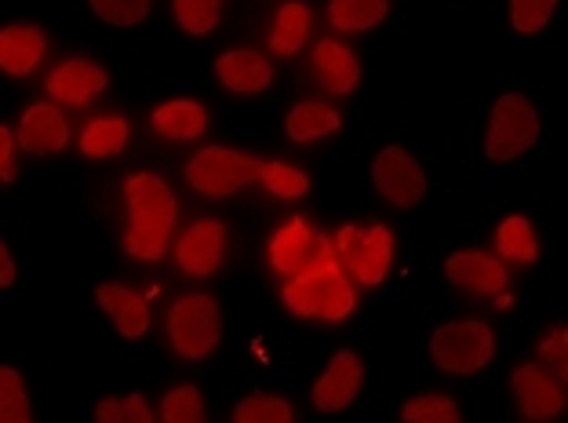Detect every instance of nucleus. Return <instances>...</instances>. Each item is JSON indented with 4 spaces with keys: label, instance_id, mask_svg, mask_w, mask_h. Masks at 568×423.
Listing matches in <instances>:
<instances>
[{
    "label": "nucleus",
    "instance_id": "nucleus-1",
    "mask_svg": "<svg viewBox=\"0 0 568 423\" xmlns=\"http://www.w3.org/2000/svg\"><path fill=\"white\" fill-rule=\"evenodd\" d=\"M124 201L128 212H132V230L124 238V252L132 260L158 263L168 249V238H172L175 212H179L172 187L153 172H135L124 179Z\"/></svg>",
    "mask_w": 568,
    "mask_h": 423
},
{
    "label": "nucleus",
    "instance_id": "nucleus-2",
    "mask_svg": "<svg viewBox=\"0 0 568 423\" xmlns=\"http://www.w3.org/2000/svg\"><path fill=\"white\" fill-rule=\"evenodd\" d=\"M281 296L292 314L321 318V322H343V318H351L357 306L351 278L335 266V260L314 266V271L292 274V281L284 285Z\"/></svg>",
    "mask_w": 568,
    "mask_h": 423
},
{
    "label": "nucleus",
    "instance_id": "nucleus-3",
    "mask_svg": "<svg viewBox=\"0 0 568 423\" xmlns=\"http://www.w3.org/2000/svg\"><path fill=\"white\" fill-rule=\"evenodd\" d=\"M168 340L186 362L209 357L223 340V311H219V303L204 296V292L175 300L172 311H168Z\"/></svg>",
    "mask_w": 568,
    "mask_h": 423
},
{
    "label": "nucleus",
    "instance_id": "nucleus-4",
    "mask_svg": "<svg viewBox=\"0 0 568 423\" xmlns=\"http://www.w3.org/2000/svg\"><path fill=\"white\" fill-rule=\"evenodd\" d=\"M496 354V336L485 322L463 318V322H448L434 329L430 336V357L437 369H445L452 376H470L493 362Z\"/></svg>",
    "mask_w": 568,
    "mask_h": 423
},
{
    "label": "nucleus",
    "instance_id": "nucleus-5",
    "mask_svg": "<svg viewBox=\"0 0 568 423\" xmlns=\"http://www.w3.org/2000/svg\"><path fill=\"white\" fill-rule=\"evenodd\" d=\"M260 164L252 153L230 147H204L186 164V183L204 198H234L237 190L260 179Z\"/></svg>",
    "mask_w": 568,
    "mask_h": 423
},
{
    "label": "nucleus",
    "instance_id": "nucleus-6",
    "mask_svg": "<svg viewBox=\"0 0 568 423\" xmlns=\"http://www.w3.org/2000/svg\"><path fill=\"white\" fill-rule=\"evenodd\" d=\"M539 139V113L532 107V99H525L518 92L499 95L488 118L485 132V153L488 161H514L536 147Z\"/></svg>",
    "mask_w": 568,
    "mask_h": 423
},
{
    "label": "nucleus",
    "instance_id": "nucleus-7",
    "mask_svg": "<svg viewBox=\"0 0 568 423\" xmlns=\"http://www.w3.org/2000/svg\"><path fill=\"white\" fill-rule=\"evenodd\" d=\"M339 255H343V266L361 281V285L376 289L386 281V271H390V263H394V234L383 223H372L365 230L343 226L339 230Z\"/></svg>",
    "mask_w": 568,
    "mask_h": 423
},
{
    "label": "nucleus",
    "instance_id": "nucleus-8",
    "mask_svg": "<svg viewBox=\"0 0 568 423\" xmlns=\"http://www.w3.org/2000/svg\"><path fill=\"white\" fill-rule=\"evenodd\" d=\"M372 183L397 209H416L426 198V175L405 147H383L372 161Z\"/></svg>",
    "mask_w": 568,
    "mask_h": 423
},
{
    "label": "nucleus",
    "instance_id": "nucleus-9",
    "mask_svg": "<svg viewBox=\"0 0 568 423\" xmlns=\"http://www.w3.org/2000/svg\"><path fill=\"white\" fill-rule=\"evenodd\" d=\"M332 260H335L332 241L314 234L306 220L284 223L274 234V241H270V263H274V271H281V274H303V271H314V266L332 263Z\"/></svg>",
    "mask_w": 568,
    "mask_h": 423
},
{
    "label": "nucleus",
    "instance_id": "nucleus-10",
    "mask_svg": "<svg viewBox=\"0 0 568 423\" xmlns=\"http://www.w3.org/2000/svg\"><path fill=\"white\" fill-rule=\"evenodd\" d=\"M223 255H226V223L223 220H197L175 249L179 271L190 278H212L219 266H223Z\"/></svg>",
    "mask_w": 568,
    "mask_h": 423
},
{
    "label": "nucleus",
    "instance_id": "nucleus-11",
    "mask_svg": "<svg viewBox=\"0 0 568 423\" xmlns=\"http://www.w3.org/2000/svg\"><path fill=\"white\" fill-rule=\"evenodd\" d=\"M361 380H365L361 357L354 351H339L314 383V409L317 413H343V409H351L361 394Z\"/></svg>",
    "mask_w": 568,
    "mask_h": 423
},
{
    "label": "nucleus",
    "instance_id": "nucleus-12",
    "mask_svg": "<svg viewBox=\"0 0 568 423\" xmlns=\"http://www.w3.org/2000/svg\"><path fill=\"white\" fill-rule=\"evenodd\" d=\"M510 383H514V399H518L525 416L554 420L565 413V387L539 365H518Z\"/></svg>",
    "mask_w": 568,
    "mask_h": 423
},
{
    "label": "nucleus",
    "instance_id": "nucleus-13",
    "mask_svg": "<svg viewBox=\"0 0 568 423\" xmlns=\"http://www.w3.org/2000/svg\"><path fill=\"white\" fill-rule=\"evenodd\" d=\"M16 143L26 153H62L70 143V124L55 102H33V107L22 113Z\"/></svg>",
    "mask_w": 568,
    "mask_h": 423
},
{
    "label": "nucleus",
    "instance_id": "nucleus-14",
    "mask_svg": "<svg viewBox=\"0 0 568 423\" xmlns=\"http://www.w3.org/2000/svg\"><path fill=\"white\" fill-rule=\"evenodd\" d=\"M106 84V70L88 59H67L62 67L48 73V95L55 102H67V107H88Z\"/></svg>",
    "mask_w": 568,
    "mask_h": 423
},
{
    "label": "nucleus",
    "instance_id": "nucleus-15",
    "mask_svg": "<svg viewBox=\"0 0 568 423\" xmlns=\"http://www.w3.org/2000/svg\"><path fill=\"white\" fill-rule=\"evenodd\" d=\"M445 274L452 285H459L467 292H481V296H499V292H507V271H503V263L477 249L452 252L445 260Z\"/></svg>",
    "mask_w": 568,
    "mask_h": 423
},
{
    "label": "nucleus",
    "instance_id": "nucleus-16",
    "mask_svg": "<svg viewBox=\"0 0 568 423\" xmlns=\"http://www.w3.org/2000/svg\"><path fill=\"white\" fill-rule=\"evenodd\" d=\"M215 73L230 92L237 95H260L274 84V67L263 51H252V48H234V51H223L215 59Z\"/></svg>",
    "mask_w": 568,
    "mask_h": 423
},
{
    "label": "nucleus",
    "instance_id": "nucleus-17",
    "mask_svg": "<svg viewBox=\"0 0 568 423\" xmlns=\"http://www.w3.org/2000/svg\"><path fill=\"white\" fill-rule=\"evenodd\" d=\"M95 300L99 306L113 318V325H118V332L124 340H139L146 336L150 329V303L139 296L135 289L121 285V281H102V285L95 289Z\"/></svg>",
    "mask_w": 568,
    "mask_h": 423
},
{
    "label": "nucleus",
    "instance_id": "nucleus-18",
    "mask_svg": "<svg viewBox=\"0 0 568 423\" xmlns=\"http://www.w3.org/2000/svg\"><path fill=\"white\" fill-rule=\"evenodd\" d=\"M314 77L321 81V88H328L332 95H351L361 84V62L346 44L321 41L314 48Z\"/></svg>",
    "mask_w": 568,
    "mask_h": 423
},
{
    "label": "nucleus",
    "instance_id": "nucleus-19",
    "mask_svg": "<svg viewBox=\"0 0 568 423\" xmlns=\"http://www.w3.org/2000/svg\"><path fill=\"white\" fill-rule=\"evenodd\" d=\"M48 51L44 33L37 26H4L0 30V70L11 77H26L41 67Z\"/></svg>",
    "mask_w": 568,
    "mask_h": 423
},
{
    "label": "nucleus",
    "instance_id": "nucleus-20",
    "mask_svg": "<svg viewBox=\"0 0 568 423\" xmlns=\"http://www.w3.org/2000/svg\"><path fill=\"white\" fill-rule=\"evenodd\" d=\"M153 132L164 139H175V143H190V139H201L209 132V110L193 99H172L164 107L153 110Z\"/></svg>",
    "mask_w": 568,
    "mask_h": 423
},
{
    "label": "nucleus",
    "instance_id": "nucleus-21",
    "mask_svg": "<svg viewBox=\"0 0 568 423\" xmlns=\"http://www.w3.org/2000/svg\"><path fill=\"white\" fill-rule=\"evenodd\" d=\"M343 128L339 110H332L328 102H300V107L288 110V121H284V132H288L292 143H314V139L335 135Z\"/></svg>",
    "mask_w": 568,
    "mask_h": 423
},
{
    "label": "nucleus",
    "instance_id": "nucleus-22",
    "mask_svg": "<svg viewBox=\"0 0 568 423\" xmlns=\"http://www.w3.org/2000/svg\"><path fill=\"white\" fill-rule=\"evenodd\" d=\"M310 22H314V16H310V8L303 4V0H288L284 8H277L274 33H270V51L281 56V59L295 56V51L306 44Z\"/></svg>",
    "mask_w": 568,
    "mask_h": 423
},
{
    "label": "nucleus",
    "instance_id": "nucleus-23",
    "mask_svg": "<svg viewBox=\"0 0 568 423\" xmlns=\"http://www.w3.org/2000/svg\"><path fill=\"white\" fill-rule=\"evenodd\" d=\"M390 16V0H328V22L339 33H365Z\"/></svg>",
    "mask_w": 568,
    "mask_h": 423
},
{
    "label": "nucleus",
    "instance_id": "nucleus-24",
    "mask_svg": "<svg viewBox=\"0 0 568 423\" xmlns=\"http://www.w3.org/2000/svg\"><path fill=\"white\" fill-rule=\"evenodd\" d=\"M496 249L503 260L510 263H536L539 260V241H536V230L532 223L525 220V215H510V220H503L499 230H496Z\"/></svg>",
    "mask_w": 568,
    "mask_h": 423
},
{
    "label": "nucleus",
    "instance_id": "nucleus-25",
    "mask_svg": "<svg viewBox=\"0 0 568 423\" xmlns=\"http://www.w3.org/2000/svg\"><path fill=\"white\" fill-rule=\"evenodd\" d=\"M124 147H128L124 118H95L88 121L81 135V153H88V158H118Z\"/></svg>",
    "mask_w": 568,
    "mask_h": 423
},
{
    "label": "nucleus",
    "instance_id": "nucleus-26",
    "mask_svg": "<svg viewBox=\"0 0 568 423\" xmlns=\"http://www.w3.org/2000/svg\"><path fill=\"white\" fill-rule=\"evenodd\" d=\"M234 423H295V413L288 399H281V394L255 391L234 409Z\"/></svg>",
    "mask_w": 568,
    "mask_h": 423
},
{
    "label": "nucleus",
    "instance_id": "nucleus-27",
    "mask_svg": "<svg viewBox=\"0 0 568 423\" xmlns=\"http://www.w3.org/2000/svg\"><path fill=\"white\" fill-rule=\"evenodd\" d=\"M405 423H463L459 405L448 394H416L402 409Z\"/></svg>",
    "mask_w": 568,
    "mask_h": 423
},
{
    "label": "nucleus",
    "instance_id": "nucleus-28",
    "mask_svg": "<svg viewBox=\"0 0 568 423\" xmlns=\"http://www.w3.org/2000/svg\"><path fill=\"white\" fill-rule=\"evenodd\" d=\"M226 0H175V22L190 37H209L223 19Z\"/></svg>",
    "mask_w": 568,
    "mask_h": 423
},
{
    "label": "nucleus",
    "instance_id": "nucleus-29",
    "mask_svg": "<svg viewBox=\"0 0 568 423\" xmlns=\"http://www.w3.org/2000/svg\"><path fill=\"white\" fill-rule=\"evenodd\" d=\"M260 179H263V187L270 190V194L284 198V201H295V198L310 194V175L292 169V164H284V161L260 164Z\"/></svg>",
    "mask_w": 568,
    "mask_h": 423
},
{
    "label": "nucleus",
    "instance_id": "nucleus-30",
    "mask_svg": "<svg viewBox=\"0 0 568 423\" xmlns=\"http://www.w3.org/2000/svg\"><path fill=\"white\" fill-rule=\"evenodd\" d=\"M161 420L164 423H209L204 420V399L197 387L179 383L161 399Z\"/></svg>",
    "mask_w": 568,
    "mask_h": 423
},
{
    "label": "nucleus",
    "instance_id": "nucleus-31",
    "mask_svg": "<svg viewBox=\"0 0 568 423\" xmlns=\"http://www.w3.org/2000/svg\"><path fill=\"white\" fill-rule=\"evenodd\" d=\"M0 423H33L22 376L8 365H0Z\"/></svg>",
    "mask_w": 568,
    "mask_h": 423
},
{
    "label": "nucleus",
    "instance_id": "nucleus-32",
    "mask_svg": "<svg viewBox=\"0 0 568 423\" xmlns=\"http://www.w3.org/2000/svg\"><path fill=\"white\" fill-rule=\"evenodd\" d=\"M95 423H153V416L142 394H128V399H102L95 405Z\"/></svg>",
    "mask_w": 568,
    "mask_h": 423
},
{
    "label": "nucleus",
    "instance_id": "nucleus-33",
    "mask_svg": "<svg viewBox=\"0 0 568 423\" xmlns=\"http://www.w3.org/2000/svg\"><path fill=\"white\" fill-rule=\"evenodd\" d=\"M554 8H558V0H510V22H514V30L525 33V37L539 33L550 22Z\"/></svg>",
    "mask_w": 568,
    "mask_h": 423
},
{
    "label": "nucleus",
    "instance_id": "nucleus-34",
    "mask_svg": "<svg viewBox=\"0 0 568 423\" xmlns=\"http://www.w3.org/2000/svg\"><path fill=\"white\" fill-rule=\"evenodd\" d=\"M539 357H544V373H550L554 380L565 387V380H568V329L565 325H554L547 332V340L539 343Z\"/></svg>",
    "mask_w": 568,
    "mask_h": 423
},
{
    "label": "nucleus",
    "instance_id": "nucleus-35",
    "mask_svg": "<svg viewBox=\"0 0 568 423\" xmlns=\"http://www.w3.org/2000/svg\"><path fill=\"white\" fill-rule=\"evenodd\" d=\"M95 16L110 26H139L150 16L153 0H92Z\"/></svg>",
    "mask_w": 568,
    "mask_h": 423
},
{
    "label": "nucleus",
    "instance_id": "nucleus-36",
    "mask_svg": "<svg viewBox=\"0 0 568 423\" xmlns=\"http://www.w3.org/2000/svg\"><path fill=\"white\" fill-rule=\"evenodd\" d=\"M0 179H4V183L16 179V135H11L4 124H0Z\"/></svg>",
    "mask_w": 568,
    "mask_h": 423
},
{
    "label": "nucleus",
    "instance_id": "nucleus-37",
    "mask_svg": "<svg viewBox=\"0 0 568 423\" xmlns=\"http://www.w3.org/2000/svg\"><path fill=\"white\" fill-rule=\"evenodd\" d=\"M16 260H11V252H8V245L0 241V289H8L11 281H16Z\"/></svg>",
    "mask_w": 568,
    "mask_h": 423
}]
</instances>
